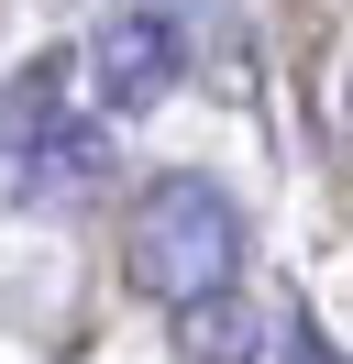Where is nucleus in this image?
<instances>
[{"instance_id":"obj_1","label":"nucleus","mask_w":353,"mask_h":364,"mask_svg":"<svg viewBox=\"0 0 353 364\" xmlns=\"http://www.w3.org/2000/svg\"><path fill=\"white\" fill-rule=\"evenodd\" d=\"M122 276L154 309H199V298L243 287V199L221 177H199V166L144 177L122 210Z\"/></svg>"},{"instance_id":"obj_2","label":"nucleus","mask_w":353,"mask_h":364,"mask_svg":"<svg viewBox=\"0 0 353 364\" xmlns=\"http://www.w3.org/2000/svg\"><path fill=\"white\" fill-rule=\"evenodd\" d=\"M176 353L188 364H254V309H243L232 287L199 298V309H176Z\"/></svg>"},{"instance_id":"obj_3","label":"nucleus","mask_w":353,"mask_h":364,"mask_svg":"<svg viewBox=\"0 0 353 364\" xmlns=\"http://www.w3.org/2000/svg\"><path fill=\"white\" fill-rule=\"evenodd\" d=\"M276 364H353V353L320 331V320H287V331H276Z\"/></svg>"},{"instance_id":"obj_4","label":"nucleus","mask_w":353,"mask_h":364,"mask_svg":"<svg viewBox=\"0 0 353 364\" xmlns=\"http://www.w3.org/2000/svg\"><path fill=\"white\" fill-rule=\"evenodd\" d=\"M342 122H353V89H342Z\"/></svg>"}]
</instances>
